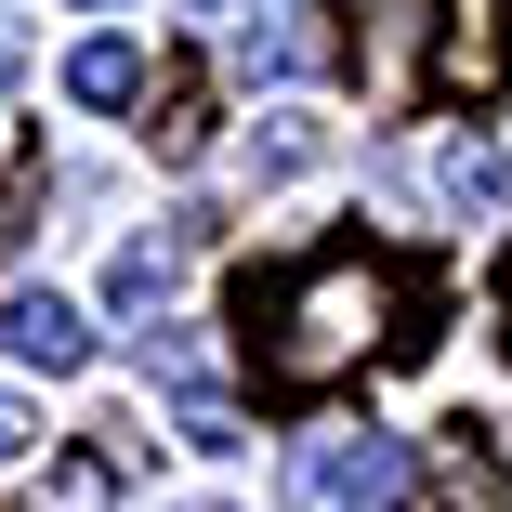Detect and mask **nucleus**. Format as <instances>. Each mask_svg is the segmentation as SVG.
<instances>
[{
    "mask_svg": "<svg viewBox=\"0 0 512 512\" xmlns=\"http://www.w3.org/2000/svg\"><path fill=\"white\" fill-rule=\"evenodd\" d=\"M184 447H211V460H224V447H237V407H224V394H211V381H197V394H184Z\"/></svg>",
    "mask_w": 512,
    "mask_h": 512,
    "instance_id": "nucleus-14",
    "label": "nucleus"
},
{
    "mask_svg": "<svg viewBox=\"0 0 512 512\" xmlns=\"http://www.w3.org/2000/svg\"><path fill=\"white\" fill-rule=\"evenodd\" d=\"M171 276H184V237H132V250L106 263V302H119V316H158Z\"/></svg>",
    "mask_w": 512,
    "mask_h": 512,
    "instance_id": "nucleus-7",
    "label": "nucleus"
},
{
    "mask_svg": "<svg viewBox=\"0 0 512 512\" xmlns=\"http://www.w3.org/2000/svg\"><path fill=\"white\" fill-rule=\"evenodd\" d=\"M0 342H14V368H92V316H79V302L66 289H14V302H0Z\"/></svg>",
    "mask_w": 512,
    "mask_h": 512,
    "instance_id": "nucleus-4",
    "label": "nucleus"
},
{
    "mask_svg": "<svg viewBox=\"0 0 512 512\" xmlns=\"http://www.w3.org/2000/svg\"><path fill=\"white\" fill-rule=\"evenodd\" d=\"M421 79L434 92H499L512 79V0H434V53H421Z\"/></svg>",
    "mask_w": 512,
    "mask_h": 512,
    "instance_id": "nucleus-2",
    "label": "nucleus"
},
{
    "mask_svg": "<svg viewBox=\"0 0 512 512\" xmlns=\"http://www.w3.org/2000/svg\"><path fill=\"white\" fill-rule=\"evenodd\" d=\"M145 132H158V158H197V145H211V119H197V92H158V119H145Z\"/></svg>",
    "mask_w": 512,
    "mask_h": 512,
    "instance_id": "nucleus-13",
    "label": "nucleus"
},
{
    "mask_svg": "<svg viewBox=\"0 0 512 512\" xmlns=\"http://www.w3.org/2000/svg\"><path fill=\"white\" fill-rule=\"evenodd\" d=\"M302 66H316V27H302L289 0H263V14L237 27V79H302Z\"/></svg>",
    "mask_w": 512,
    "mask_h": 512,
    "instance_id": "nucleus-6",
    "label": "nucleus"
},
{
    "mask_svg": "<svg viewBox=\"0 0 512 512\" xmlns=\"http://www.w3.org/2000/svg\"><path fill=\"white\" fill-rule=\"evenodd\" d=\"M14 66H27V27H14V14H0V79H14Z\"/></svg>",
    "mask_w": 512,
    "mask_h": 512,
    "instance_id": "nucleus-16",
    "label": "nucleus"
},
{
    "mask_svg": "<svg viewBox=\"0 0 512 512\" xmlns=\"http://www.w3.org/2000/svg\"><path fill=\"white\" fill-rule=\"evenodd\" d=\"M302 158H316V119H276V132H250V171H263V184H289Z\"/></svg>",
    "mask_w": 512,
    "mask_h": 512,
    "instance_id": "nucleus-11",
    "label": "nucleus"
},
{
    "mask_svg": "<svg viewBox=\"0 0 512 512\" xmlns=\"http://www.w3.org/2000/svg\"><path fill=\"white\" fill-rule=\"evenodd\" d=\"M184 512H224V499H184Z\"/></svg>",
    "mask_w": 512,
    "mask_h": 512,
    "instance_id": "nucleus-17",
    "label": "nucleus"
},
{
    "mask_svg": "<svg viewBox=\"0 0 512 512\" xmlns=\"http://www.w3.org/2000/svg\"><path fill=\"white\" fill-rule=\"evenodd\" d=\"M355 14H368V27H355V53H368V79H381V92L434 53V0H355Z\"/></svg>",
    "mask_w": 512,
    "mask_h": 512,
    "instance_id": "nucleus-5",
    "label": "nucleus"
},
{
    "mask_svg": "<svg viewBox=\"0 0 512 512\" xmlns=\"http://www.w3.org/2000/svg\"><path fill=\"white\" fill-rule=\"evenodd\" d=\"M66 92H79V106H132V92H145V53L132 40H79L66 53Z\"/></svg>",
    "mask_w": 512,
    "mask_h": 512,
    "instance_id": "nucleus-8",
    "label": "nucleus"
},
{
    "mask_svg": "<svg viewBox=\"0 0 512 512\" xmlns=\"http://www.w3.org/2000/svg\"><path fill=\"white\" fill-rule=\"evenodd\" d=\"M0 460H27V407L14 394H0Z\"/></svg>",
    "mask_w": 512,
    "mask_h": 512,
    "instance_id": "nucleus-15",
    "label": "nucleus"
},
{
    "mask_svg": "<svg viewBox=\"0 0 512 512\" xmlns=\"http://www.w3.org/2000/svg\"><path fill=\"white\" fill-rule=\"evenodd\" d=\"M145 368H158V381H184V394H197V381H211V342H197V329H145Z\"/></svg>",
    "mask_w": 512,
    "mask_h": 512,
    "instance_id": "nucleus-12",
    "label": "nucleus"
},
{
    "mask_svg": "<svg viewBox=\"0 0 512 512\" xmlns=\"http://www.w3.org/2000/svg\"><path fill=\"white\" fill-rule=\"evenodd\" d=\"M394 329H407V276L368 263V250L302 263L276 302L250 289V342H263V381H276V394H329V381H355Z\"/></svg>",
    "mask_w": 512,
    "mask_h": 512,
    "instance_id": "nucleus-1",
    "label": "nucleus"
},
{
    "mask_svg": "<svg viewBox=\"0 0 512 512\" xmlns=\"http://www.w3.org/2000/svg\"><path fill=\"white\" fill-rule=\"evenodd\" d=\"M40 512H119V460L106 447H66L53 486H40Z\"/></svg>",
    "mask_w": 512,
    "mask_h": 512,
    "instance_id": "nucleus-9",
    "label": "nucleus"
},
{
    "mask_svg": "<svg viewBox=\"0 0 512 512\" xmlns=\"http://www.w3.org/2000/svg\"><path fill=\"white\" fill-rule=\"evenodd\" d=\"M447 197H460V211H512V158L460 132V145H447Z\"/></svg>",
    "mask_w": 512,
    "mask_h": 512,
    "instance_id": "nucleus-10",
    "label": "nucleus"
},
{
    "mask_svg": "<svg viewBox=\"0 0 512 512\" xmlns=\"http://www.w3.org/2000/svg\"><path fill=\"white\" fill-rule=\"evenodd\" d=\"M316 486L342 512H407L421 499V460H407V434H342V447H316Z\"/></svg>",
    "mask_w": 512,
    "mask_h": 512,
    "instance_id": "nucleus-3",
    "label": "nucleus"
}]
</instances>
